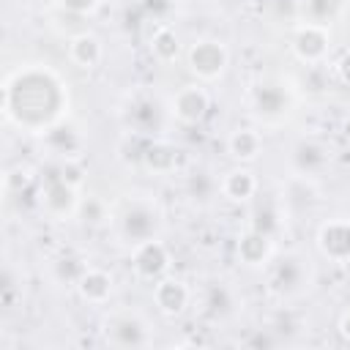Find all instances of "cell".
<instances>
[{"mask_svg": "<svg viewBox=\"0 0 350 350\" xmlns=\"http://www.w3.org/2000/svg\"><path fill=\"white\" fill-rule=\"evenodd\" d=\"M191 301V290L183 279L175 276H161L159 282H153V304L159 312L164 314H180Z\"/></svg>", "mask_w": 350, "mask_h": 350, "instance_id": "obj_11", "label": "cell"}, {"mask_svg": "<svg viewBox=\"0 0 350 350\" xmlns=\"http://www.w3.org/2000/svg\"><path fill=\"white\" fill-rule=\"evenodd\" d=\"M189 68L200 82H213L219 79L227 66H230V52L219 38H200L189 46L186 52Z\"/></svg>", "mask_w": 350, "mask_h": 350, "instance_id": "obj_4", "label": "cell"}, {"mask_svg": "<svg viewBox=\"0 0 350 350\" xmlns=\"http://www.w3.org/2000/svg\"><path fill=\"white\" fill-rule=\"evenodd\" d=\"M252 98H254V109H257L260 115H276V112H282L284 104H287L282 88H276V85H257Z\"/></svg>", "mask_w": 350, "mask_h": 350, "instance_id": "obj_23", "label": "cell"}, {"mask_svg": "<svg viewBox=\"0 0 350 350\" xmlns=\"http://www.w3.org/2000/svg\"><path fill=\"white\" fill-rule=\"evenodd\" d=\"M339 334L350 342V309H347V312L342 314V320H339Z\"/></svg>", "mask_w": 350, "mask_h": 350, "instance_id": "obj_32", "label": "cell"}, {"mask_svg": "<svg viewBox=\"0 0 350 350\" xmlns=\"http://www.w3.org/2000/svg\"><path fill=\"white\" fill-rule=\"evenodd\" d=\"M191 200H200V202H208L216 191H219V180L213 175H208L205 170H197L189 175V183H186Z\"/></svg>", "mask_w": 350, "mask_h": 350, "instance_id": "obj_25", "label": "cell"}, {"mask_svg": "<svg viewBox=\"0 0 350 350\" xmlns=\"http://www.w3.org/2000/svg\"><path fill=\"white\" fill-rule=\"evenodd\" d=\"M161 115H164V109H161L156 101H150V98H137V101L129 107L126 120H129V129H131V131L150 137V134H156V131L161 129Z\"/></svg>", "mask_w": 350, "mask_h": 350, "instance_id": "obj_19", "label": "cell"}, {"mask_svg": "<svg viewBox=\"0 0 350 350\" xmlns=\"http://www.w3.org/2000/svg\"><path fill=\"white\" fill-rule=\"evenodd\" d=\"M268 276H271V287L282 295H293L304 287L306 282V260L298 257V254H279L271 268H268Z\"/></svg>", "mask_w": 350, "mask_h": 350, "instance_id": "obj_9", "label": "cell"}, {"mask_svg": "<svg viewBox=\"0 0 350 350\" xmlns=\"http://www.w3.org/2000/svg\"><path fill=\"white\" fill-rule=\"evenodd\" d=\"M331 49V33L325 25H314V22H304L295 36H293V52L301 63L306 66H317L325 60Z\"/></svg>", "mask_w": 350, "mask_h": 350, "instance_id": "obj_8", "label": "cell"}, {"mask_svg": "<svg viewBox=\"0 0 350 350\" xmlns=\"http://www.w3.org/2000/svg\"><path fill=\"white\" fill-rule=\"evenodd\" d=\"M145 8L153 14V19H156V25H159V22H164V19H167V14H170L172 3H170V0H145Z\"/></svg>", "mask_w": 350, "mask_h": 350, "instance_id": "obj_29", "label": "cell"}, {"mask_svg": "<svg viewBox=\"0 0 350 350\" xmlns=\"http://www.w3.org/2000/svg\"><path fill=\"white\" fill-rule=\"evenodd\" d=\"M139 164L153 175H170V172L178 170V148L170 145L167 139H153L150 137L145 150H142Z\"/></svg>", "mask_w": 350, "mask_h": 350, "instance_id": "obj_14", "label": "cell"}, {"mask_svg": "<svg viewBox=\"0 0 350 350\" xmlns=\"http://www.w3.org/2000/svg\"><path fill=\"white\" fill-rule=\"evenodd\" d=\"M271 243H273L271 235L257 232V230L249 227V230L238 238V257H241L246 265H265L268 257H271Z\"/></svg>", "mask_w": 350, "mask_h": 350, "instance_id": "obj_20", "label": "cell"}, {"mask_svg": "<svg viewBox=\"0 0 350 350\" xmlns=\"http://www.w3.org/2000/svg\"><path fill=\"white\" fill-rule=\"evenodd\" d=\"M159 227H161V208L153 200L134 197L126 202V208L120 213V232L131 246L153 238L159 232Z\"/></svg>", "mask_w": 350, "mask_h": 350, "instance_id": "obj_3", "label": "cell"}, {"mask_svg": "<svg viewBox=\"0 0 350 350\" xmlns=\"http://www.w3.org/2000/svg\"><path fill=\"white\" fill-rule=\"evenodd\" d=\"M238 309V293L227 284V282H211L202 290V312L211 320H224L230 314H235Z\"/></svg>", "mask_w": 350, "mask_h": 350, "instance_id": "obj_12", "label": "cell"}, {"mask_svg": "<svg viewBox=\"0 0 350 350\" xmlns=\"http://www.w3.org/2000/svg\"><path fill=\"white\" fill-rule=\"evenodd\" d=\"M104 339L115 347H145L150 345V323L137 309H112L104 317Z\"/></svg>", "mask_w": 350, "mask_h": 350, "instance_id": "obj_2", "label": "cell"}, {"mask_svg": "<svg viewBox=\"0 0 350 350\" xmlns=\"http://www.w3.org/2000/svg\"><path fill=\"white\" fill-rule=\"evenodd\" d=\"M148 46H150V55L159 60V63H172L178 55H180V41H178V33L172 30L170 22H159L148 38Z\"/></svg>", "mask_w": 350, "mask_h": 350, "instance_id": "obj_21", "label": "cell"}, {"mask_svg": "<svg viewBox=\"0 0 350 350\" xmlns=\"http://www.w3.org/2000/svg\"><path fill=\"white\" fill-rule=\"evenodd\" d=\"M77 191H79V189L68 186V183L60 180L57 175H49L46 183H41V189H38V205H41V211H44L49 219L63 221V219H68V216L79 208Z\"/></svg>", "mask_w": 350, "mask_h": 350, "instance_id": "obj_7", "label": "cell"}, {"mask_svg": "<svg viewBox=\"0 0 350 350\" xmlns=\"http://www.w3.org/2000/svg\"><path fill=\"white\" fill-rule=\"evenodd\" d=\"M339 0H301V14L306 22H314V25H331V16L336 11Z\"/></svg>", "mask_w": 350, "mask_h": 350, "instance_id": "obj_24", "label": "cell"}, {"mask_svg": "<svg viewBox=\"0 0 350 350\" xmlns=\"http://www.w3.org/2000/svg\"><path fill=\"white\" fill-rule=\"evenodd\" d=\"M227 150L238 159V161H254L262 150V137L257 129H235L230 137H227Z\"/></svg>", "mask_w": 350, "mask_h": 350, "instance_id": "obj_22", "label": "cell"}, {"mask_svg": "<svg viewBox=\"0 0 350 350\" xmlns=\"http://www.w3.org/2000/svg\"><path fill=\"white\" fill-rule=\"evenodd\" d=\"M219 191H221L224 197H230L232 202H249L252 197H257V191H260V180L254 178L252 170H246V167H235V170H230V172L219 180Z\"/></svg>", "mask_w": 350, "mask_h": 350, "instance_id": "obj_17", "label": "cell"}, {"mask_svg": "<svg viewBox=\"0 0 350 350\" xmlns=\"http://www.w3.org/2000/svg\"><path fill=\"white\" fill-rule=\"evenodd\" d=\"M211 109V93L205 90L202 82H191L178 88L170 101H167V112L172 120H178L180 126H197Z\"/></svg>", "mask_w": 350, "mask_h": 350, "instance_id": "obj_5", "label": "cell"}, {"mask_svg": "<svg viewBox=\"0 0 350 350\" xmlns=\"http://www.w3.org/2000/svg\"><path fill=\"white\" fill-rule=\"evenodd\" d=\"M68 60L77 68H85V71L96 68L104 60V44H101V38L96 33H88V30L77 33L68 41Z\"/></svg>", "mask_w": 350, "mask_h": 350, "instance_id": "obj_13", "label": "cell"}, {"mask_svg": "<svg viewBox=\"0 0 350 350\" xmlns=\"http://www.w3.org/2000/svg\"><path fill=\"white\" fill-rule=\"evenodd\" d=\"M57 3L68 11H74V14H90L101 0H57Z\"/></svg>", "mask_w": 350, "mask_h": 350, "instance_id": "obj_30", "label": "cell"}, {"mask_svg": "<svg viewBox=\"0 0 350 350\" xmlns=\"http://www.w3.org/2000/svg\"><path fill=\"white\" fill-rule=\"evenodd\" d=\"M252 230H257V232H265V235H276L279 232V216H276V208L273 205H260L254 213H252V224H249Z\"/></svg>", "mask_w": 350, "mask_h": 350, "instance_id": "obj_26", "label": "cell"}, {"mask_svg": "<svg viewBox=\"0 0 350 350\" xmlns=\"http://www.w3.org/2000/svg\"><path fill=\"white\" fill-rule=\"evenodd\" d=\"M317 246L328 260L345 262L350 260V221L331 219L317 230Z\"/></svg>", "mask_w": 350, "mask_h": 350, "instance_id": "obj_10", "label": "cell"}, {"mask_svg": "<svg viewBox=\"0 0 350 350\" xmlns=\"http://www.w3.org/2000/svg\"><path fill=\"white\" fill-rule=\"evenodd\" d=\"M331 159V150L320 142V139H301L295 148H293V164L298 170V175H317Z\"/></svg>", "mask_w": 350, "mask_h": 350, "instance_id": "obj_16", "label": "cell"}, {"mask_svg": "<svg viewBox=\"0 0 350 350\" xmlns=\"http://www.w3.org/2000/svg\"><path fill=\"white\" fill-rule=\"evenodd\" d=\"M131 268L142 282H159L170 271V249L153 235L131 246Z\"/></svg>", "mask_w": 350, "mask_h": 350, "instance_id": "obj_6", "label": "cell"}, {"mask_svg": "<svg viewBox=\"0 0 350 350\" xmlns=\"http://www.w3.org/2000/svg\"><path fill=\"white\" fill-rule=\"evenodd\" d=\"M3 107L19 129L44 134L60 123V115L68 107V90L63 79L46 66H25L5 79Z\"/></svg>", "mask_w": 350, "mask_h": 350, "instance_id": "obj_1", "label": "cell"}, {"mask_svg": "<svg viewBox=\"0 0 350 350\" xmlns=\"http://www.w3.org/2000/svg\"><path fill=\"white\" fill-rule=\"evenodd\" d=\"M336 74L345 85H350V52H345L339 60H336Z\"/></svg>", "mask_w": 350, "mask_h": 350, "instance_id": "obj_31", "label": "cell"}, {"mask_svg": "<svg viewBox=\"0 0 350 350\" xmlns=\"http://www.w3.org/2000/svg\"><path fill=\"white\" fill-rule=\"evenodd\" d=\"M77 293H79V298L85 304L104 306L109 301V295H112V276L107 271H101V268H90L88 265V271L77 282Z\"/></svg>", "mask_w": 350, "mask_h": 350, "instance_id": "obj_18", "label": "cell"}, {"mask_svg": "<svg viewBox=\"0 0 350 350\" xmlns=\"http://www.w3.org/2000/svg\"><path fill=\"white\" fill-rule=\"evenodd\" d=\"M44 142L49 148L52 156L60 159H79V150H82V137L74 126L68 123H55L52 129L44 131Z\"/></svg>", "mask_w": 350, "mask_h": 350, "instance_id": "obj_15", "label": "cell"}, {"mask_svg": "<svg viewBox=\"0 0 350 350\" xmlns=\"http://www.w3.org/2000/svg\"><path fill=\"white\" fill-rule=\"evenodd\" d=\"M79 216L88 221V224H101L104 219H107V205H104V200H98V197H88V200H79Z\"/></svg>", "mask_w": 350, "mask_h": 350, "instance_id": "obj_28", "label": "cell"}, {"mask_svg": "<svg viewBox=\"0 0 350 350\" xmlns=\"http://www.w3.org/2000/svg\"><path fill=\"white\" fill-rule=\"evenodd\" d=\"M342 131H345V137L350 139V118H345V126H342Z\"/></svg>", "mask_w": 350, "mask_h": 350, "instance_id": "obj_33", "label": "cell"}, {"mask_svg": "<svg viewBox=\"0 0 350 350\" xmlns=\"http://www.w3.org/2000/svg\"><path fill=\"white\" fill-rule=\"evenodd\" d=\"M85 271H88L85 260H79V257H74V254H66V257H60V260L55 262V276H57L60 282H68V284H77Z\"/></svg>", "mask_w": 350, "mask_h": 350, "instance_id": "obj_27", "label": "cell"}]
</instances>
